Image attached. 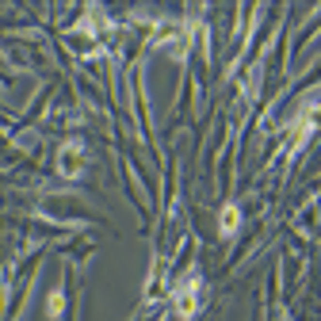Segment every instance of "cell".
I'll return each mask as SVG.
<instances>
[{
  "label": "cell",
  "mask_w": 321,
  "mask_h": 321,
  "mask_svg": "<svg viewBox=\"0 0 321 321\" xmlns=\"http://www.w3.org/2000/svg\"><path fill=\"white\" fill-rule=\"evenodd\" d=\"M222 225H225V229H233V225H237V210H225V218H222Z\"/></svg>",
  "instance_id": "1"
}]
</instances>
